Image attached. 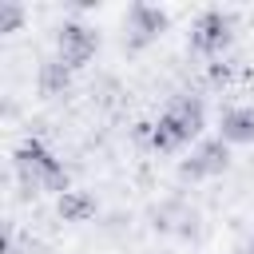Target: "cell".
<instances>
[{"mask_svg":"<svg viewBox=\"0 0 254 254\" xmlns=\"http://www.w3.org/2000/svg\"><path fill=\"white\" fill-rule=\"evenodd\" d=\"M202 123H206L202 103L194 95H183V99L167 103L163 115L151 123V147L155 151H183V147H190V139H198Z\"/></svg>","mask_w":254,"mask_h":254,"instance_id":"obj_1","label":"cell"},{"mask_svg":"<svg viewBox=\"0 0 254 254\" xmlns=\"http://www.w3.org/2000/svg\"><path fill=\"white\" fill-rule=\"evenodd\" d=\"M12 167H16V179H20L24 190H48V194H56V198H60L64 190H71V187H67V171H64V163H60L40 139L20 143Z\"/></svg>","mask_w":254,"mask_h":254,"instance_id":"obj_2","label":"cell"},{"mask_svg":"<svg viewBox=\"0 0 254 254\" xmlns=\"http://www.w3.org/2000/svg\"><path fill=\"white\" fill-rule=\"evenodd\" d=\"M95 52H99V32H95L91 24H83V20H64V24L56 28V60L67 64L71 71L87 67V64L95 60Z\"/></svg>","mask_w":254,"mask_h":254,"instance_id":"obj_3","label":"cell"},{"mask_svg":"<svg viewBox=\"0 0 254 254\" xmlns=\"http://www.w3.org/2000/svg\"><path fill=\"white\" fill-rule=\"evenodd\" d=\"M230 36H234V20L222 8H210L190 24V48L198 56H222L230 48Z\"/></svg>","mask_w":254,"mask_h":254,"instance_id":"obj_4","label":"cell"},{"mask_svg":"<svg viewBox=\"0 0 254 254\" xmlns=\"http://www.w3.org/2000/svg\"><path fill=\"white\" fill-rule=\"evenodd\" d=\"M230 163V143L222 139H202L183 163H179V175L190 179V183H206V179H218Z\"/></svg>","mask_w":254,"mask_h":254,"instance_id":"obj_5","label":"cell"},{"mask_svg":"<svg viewBox=\"0 0 254 254\" xmlns=\"http://www.w3.org/2000/svg\"><path fill=\"white\" fill-rule=\"evenodd\" d=\"M163 32H167V12L163 8H151V4H131L127 8V16H123V44L131 52L155 44Z\"/></svg>","mask_w":254,"mask_h":254,"instance_id":"obj_6","label":"cell"},{"mask_svg":"<svg viewBox=\"0 0 254 254\" xmlns=\"http://www.w3.org/2000/svg\"><path fill=\"white\" fill-rule=\"evenodd\" d=\"M155 226L159 230H167V234H194L198 230V210L187 202V198H179V194H171V198H163L159 206H155Z\"/></svg>","mask_w":254,"mask_h":254,"instance_id":"obj_7","label":"cell"},{"mask_svg":"<svg viewBox=\"0 0 254 254\" xmlns=\"http://www.w3.org/2000/svg\"><path fill=\"white\" fill-rule=\"evenodd\" d=\"M222 143H254V103H238L218 123Z\"/></svg>","mask_w":254,"mask_h":254,"instance_id":"obj_8","label":"cell"},{"mask_svg":"<svg viewBox=\"0 0 254 254\" xmlns=\"http://www.w3.org/2000/svg\"><path fill=\"white\" fill-rule=\"evenodd\" d=\"M36 87H40V95H48V99L64 95V91L71 87V67H67V64H60L56 56H52V60H44V64H40V71H36Z\"/></svg>","mask_w":254,"mask_h":254,"instance_id":"obj_9","label":"cell"},{"mask_svg":"<svg viewBox=\"0 0 254 254\" xmlns=\"http://www.w3.org/2000/svg\"><path fill=\"white\" fill-rule=\"evenodd\" d=\"M56 210H60L64 222H87V218H95V194H87V190H64L56 198Z\"/></svg>","mask_w":254,"mask_h":254,"instance_id":"obj_10","label":"cell"},{"mask_svg":"<svg viewBox=\"0 0 254 254\" xmlns=\"http://www.w3.org/2000/svg\"><path fill=\"white\" fill-rule=\"evenodd\" d=\"M24 24V8L20 4H0V32H20Z\"/></svg>","mask_w":254,"mask_h":254,"instance_id":"obj_11","label":"cell"},{"mask_svg":"<svg viewBox=\"0 0 254 254\" xmlns=\"http://www.w3.org/2000/svg\"><path fill=\"white\" fill-rule=\"evenodd\" d=\"M250 254H254V234H250Z\"/></svg>","mask_w":254,"mask_h":254,"instance_id":"obj_12","label":"cell"}]
</instances>
